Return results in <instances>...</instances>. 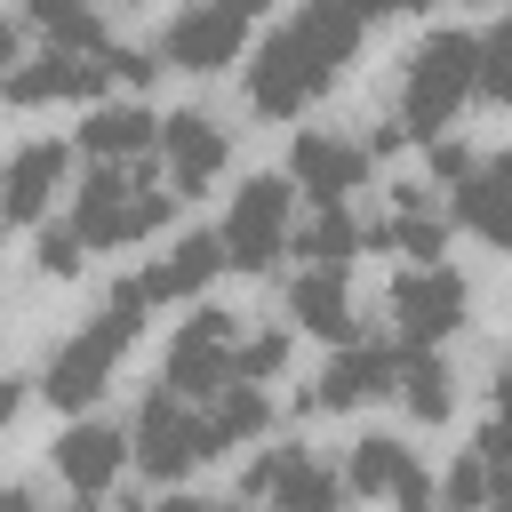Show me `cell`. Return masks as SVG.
Here are the masks:
<instances>
[{
  "mask_svg": "<svg viewBox=\"0 0 512 512\" xmlns=\"http://www.w3.org/2000/svg\"><path fill=\"white\" fill-rule=\"evenodd\" d=\"M176 184L136 168V160H96L72 192V224L88 232V248H128V240H152L168 216H176Z\"/></svg>",
  "mask_w": 512,
  "mask_h": 512,
  "instance_id": "1",
  "label": "cell"
},
{
  "mask_svg": "<svg viewBox=\"0 0 512 512\" xmlns=\"http://www.w3.org/2000/svg\"><path fill=\"white\" fill-rule=\"evenodd\" d=\"M480 96V32H432L416 40L408 72H400V128L416 144L448 136V120Z\"/></svg>",
  "mask_w": 512,
  "mask_h": 512,
  "instance_id": "2",
  "label": "cell"
},
{
  "mask_svg": "<svg viewBox=\"0 0 512 512\" xmlns=\"http://www.w3.org/2000/svg\"><path fill=\"white\" fill-rule=\"evenodd\" d=\"M136 312H96L80 336H64L56 352H48V368H40V392L56 400V408H88V400H104L112 392V368H120V352L136 344Z\"/></svg>",
  "mask_w": 512,
  "mask_h": 512,
  "instance_id": "3",
  "label": "cell"
},
{
  "mask_svg": "<svg viewBox=\"0 0 512 512\" xmlns=\"http://www.w3.org/2000/svg\"><path fill=\"white\" fill-rule=\"evenodd\" d=\"M296 240V184L288 176H248L232 192V216H224V264L232 272H272Z\"/></svg>",
  "mask_w": 512,
  "mask_h": 512,
  "instance_id": "4",
  "label": "cell"
},
{
  "mask_svg": "<svg viewBox=\"0 0 512 512\" xmlns=\"http://www.w3.org/2000/svg\"><path fill=\"white\" fill-rule=\"evenodd\" d=\"M128 456H136V472H152V480H184V472L208 456V424H200V408H192L184 392L152 384V392L136 400V424H128Z\"/></svg>",
  "mask_w": 512,
  "mask_h": 512,
  "instance_id": "5",
  "label": "cell"
},
{
  "mask_svg": "<svg viewBox=\"0 0 512 512\" xmlns=\"http://www.w3.org/2000/svg\"><path fill=\"white\" fill-rule=\"evenodd\" d=\"M240 312H224V304H200L184 328H176V344H168V368H160V384L168 392H184V400H216L224 384H232V360H240Z\"/></svg>",
  "mask_w": 512,
  "mask_h": 512,
  "instance_id": "6",
  "label": "cell"
},
{
  "mask_svg": "<svg viewBox=\"0 0 512 512\" xmlns=\"http://www.w3.org/2000/svg\"><path fill=\"white\" fill-rule=\"evenodd\" d=\"M384 312H392V336H400V344H448V336L464 328V312H472V288H464V272H448V264H408V272L384 288Z\"/></svg>",
  "mask_w": 512,
  "mask_h": 512,
  "instance_id": "7",
  "label": "cell"
},
{
  "mask_svg": "<svg viewBox=\"0 0 512 512\" xmlns=\"http://www.w3.org/2000/svg\"><path fill=\"white\" fill-rule=\"evenodd\" d=\"M104 88H112V40H96V48L48 40L40 56H24V64L0 80L8 104H64V96H104Z\"/></svg>",
  "mask_w": 512,
  "mask_h": 512,
  "instance_id": "8",
  "label": "cell"
},
{
  "mask_svg": "<svg viewBox=\"0 0 512 512\" xmlns=\"http://www.w3.org/2000/svg\"><path fill=\"white\" fill-rule=\"evenodd\" d=\"M336 72L296 40V24L288 32H272L264 48H256V64H248V112H264V120H296L320 88H328Z\"/></svg>",
  "mask_w": 512,
  "mask_h": 512,
  "instance_id": "9",
  "label": "cell"
},
{
  "mask_svg": "<svg viewBox=\"0 0 512 512\" xmlns=\"http://www.w3.org/2000/svg\"><path fill=\"white\" fill-rule=\"evenodd\" d=\"M400 384V344H376V336H352L336 344V360L296 392V408H368Z\"/></svg>",
  "mask_w": 512,
  "mask_h": 512,
  "instance_id": "10",
  "label": "cell"
},
{
  "mask_svg": "<svg viewBox=\"0 0 512 512\" xmlns=\"http://www.w3.org/2000/svg\"><path fill=\"white\" fill-rule=\"evenodd\" d=\"M248 56V16L232 8V0H192L176 24H168V40H160V64H176V72H224V64H240Z\"/></svg>",
  "mask_w": 512,
  "mask_h": 512,
  "instance_id": "11",
  "label": "cell"
},
{
  "mask_svg": "<svg viewBox=\"0 0 512 512\" xmlns=\"http://www.w3.org/2000/svg\"><path fill=\"white\" fill-rule=\"evenodd\" d=\"M48 456H56L64 496H80V504H104L112 480L136 464V456H128V432H120V424H96V416H88V424H64V440H56Z\"/></svg>",
  "mask_w": 512,
  "mask_h": 512,
  "instance_id": "12",
  "label": "cell"
},
{
  "mask_svg": "<svg viewBox=\"0 0 512 512\" xmlns=\"http://www.w3.org/2000/svg\"><path fill=\"white\" fill-rule=\"evenodd\" d=\"M224 160H232V136H224V120L216 112H168L160 120V176L176 184V192H208L216 176H224Z\"/></svg>",
  "mask_w": 512,
  "mask_h": 512,
  "instance_id": "13",
  "label": "cell"
},
{
  "mask_svg": "<svg viewBox=\"0 0 512 512\" xmlns=\"http://www.w3.org/2000/svg\"><path fill=\"white\" fill-rule=\"evenodd\" d=\"M368 144H352V136H336V128H304L296 136V152H288V184L320 208V200H352L360 184H368Z\"/></svg>",
  "mask_w": 512,
  "mask_h": 512,
  "instance_id": "14",
  "label": "cell"
},
{
  "mask_svg": "<svg viewBox=\"0 0 512 512\" xmlns=\"http://www.w3.org/2000/svg\"><path fill=\"white\" fill-rule=\"evenodd\" d=\"M344 480H352V496H368V504L432 496V480H424L416 448H408V440H392V432H360V440H352V456H344Z\"/></svg>",
  "mask_w": 512,
  "mask_h": 512,
  "instance_id": "15",
  "label": "cell"
},
{
  "mask_svg": "<svg viewBox=\"0 0 512 512\" xmlns=\"http://www.w3.org/2000/svg\"><path fill=\"white\" fill-rule=\"evenodd\" d=\"M368 248H384V256H416V264H440V248H448V208L432 200V184H400L392 208L368 224Z\"/></svg>",
  "mask_w": 512,
  "mask_h": 512,
  "instance_id": "16",
  "label": "cell"
},
{
  "mask_svg": "<svg viewBox=\"0 0 512 512\" xmlns=\"http://www.w3.org/2000/svg\"><path fill=\"white\" fill-rule=\"evenodd\" d=\"M64 176H72V152H64L56 136L24 144V152L0 168V216H8V224H48V208H56Z\"/></svg>",
  "mask_w": 512,
  "mask_h": 512,
  "instance_id": "17",
  "label": "cell"
},
{
  "mask_svg": "<svg viewBox=\"0 0 512 512\" xmlns=\"http://www.w3.org/2000/svg\"><path fill=\"white\" fill-rule=\"evenodd\" d=\"M288 320L304 336H328V344H352L360 336V304H352V280L344 264H304L288 280Z\"/></svg>",
  "mask_w": 512,
  "mask_h": 512,
  "instance_id": "18",
  "label": "cell"
},
{
  "mask_svg": "<svg viewBox=\"0 0 512 512\" xmlns=\"http://www.w3.org/2000/svg\"><path fill=\"white\" fill-rule=\"evenodd\" d=\"M456 224L488 248H512V152H488L464 184H456Z\"/></svg>",
  "mask_w": 512,
  "mask_h": 512,
  "instance_id": "19",
  "label": "cell"
},
{
  "mask_svg": "<svg viewBox=\"0 0 512 512\" xmlns=\"http://www.w3.org/2000/svg\"><path fill=\"white\" fill-rule=\"evenodd\" d=\"M344 496H352V480H344L336 464H320L304 440H288V464H280L264 512H344Z\"/></svg>",
  "mask_w": 512,
  "mask_h": 512,
  "instance_id": "20",
  "label": "cell"
},
{
  "mask_svg": "<svg viewBox=\"0 0 512 512\" xmlns=\"http://www.w3.org/2000/svg\"><path fill=\"white\" fill-rule=\"evenodd\" d=\"M216 272H224V232H176V240H168V256H160L144 280H152V296H160V304H184V296H200Z\"/></svg>",
  "mask_w": 512,
  "mask_h": 512,
  "instance_id": "21",
  "label": "cell"
},
{
  "mask_svg": "<svg viewBox=\"0 0 512 512\" xmlns=\"http://www.w3.org/2000/svg\"><path fill=\"white\" fill-rule=\"evenodd\" d=\"M296 40H304L328 72H344V64L360 56V40H368V8H360V0H304V8H296Z\"/></svg>",
  "mask_w": 512,
  "mask_h": 512,
  "instance_id": "22",
  "label": "cell"
},
{
  "mask_svg": "<svg viewBox=\"0 0 512 512\" xmlns=\"http://www.w3.org/2000/svg\"><path fill=\"white\" fill-rule=\"evenodd\" d=\"M152 144H160V112H144V104H96L80 120V152L88 160H144Z\"/></svg>",
  "mask_w": 512,
  "mask_h": 512,
  "instance_id": "23",
  "label": "cell"
},
{
  "mask_svg": "<svg viewBox=\"0 0 512 512\" xmlns=\"http://www.w3.org/2000/svg\"><path fill=\"white\" fill-rule=\"evenodd\" d=\"M400 408L416 416V424H448V408H456V376H448V360L432 352V344H400Z\"/></svg>",
  "mask_w": 512,
  "mask_h": 512,
  "instance_id": "24",
  "label": "cell"
},
{
  "mask_svg": "<svg viewBox=\"0 0 512 512\" xmlns=\"http://www.w3.org/2000/svg\"><path fill=\"white\" fill-rule=\"evenodd\" d=\"M200 424H208V456H224V448H248L272 432V400H264V384H224L200 408Z\"/></svg>",
  "mask_w": 512,
  "mask_h": 512,
  "instance_id": "25",
  "label": "cell"
},
{
  "mask_svg": "<svg viewBox=\"0 0 512 512\" xmlns=\"http://www.w3.org/2000/svg\"><path fill=\"white\" fill-rule=\"evenodd\" d=\"M368 248V224L344 208V200H320L304 224H296V240H288V256H304V264H352Z\"/></svg>",
  "mask_w": 512,
  "mask_h": 512,
  "instance_id": "26",
  "label": "cell"
},
{
  "mask_svg": "<svg viewBox=\"0 0 512 512\" xmlns=\"http://www.w3.org/2000/svg\"><path fill=\"white\" fill-rule=\"evenodd\" d=\"M488 496H496V464H488L480 448H456V464L440 472V504H448V512H480Z\"/></svg>",
  "mask_w": 512,
  "mask_h": 512,
  "instance_id": "27",
  "label": "cell"
},
{
  "mask_svg": "<svg viewBox=\"0 0 512 512\" xmlns=\"http://www.w3.org/2000/svg\"><path fill=\"white\" fill-rule=\"evenodd\" d=\"M24 24H40L48 40H80V48H96V40H104V24H96V8H88V0H24Z\"/></svg>",
  "mask_w": 512,
  "mask_h": 512,
  "instance_id": "28",
  "label": "cell"
},
{
  "mask_svg": "<svg viewBox=\"0 0 512 512\" xmlns=\"http://www.w3.org/2000/svg\"><path fill=\"white\" fill-rule=\"evenodd\" d=\"M32 264L48 272V280H72L80 264H88V232L64 216V224H40V240H32Z\"/></svg>",
  "mask_w": 512,
  "mask_h": 512,
  "instance_id": "29",
  "label": "cell"
},
{
  "mask_svg": "<svg viewBox=\"0 0 512 512\" xmlns=\"http://www.w3.org/2000/svg\"><path fill=\"white\" fill-rule=\"evenodd\" d=\"M280 368H288V328H248L240 360H232V384H272Z\"/></svg>",
  "mask_w": 512,
  "mask_h": 512,
  "instance_id": "30",
  "label": "cell"
},
{
  "mask_svg": "<svg viewBox=\"0 0 512 512\" xmlns=\"http://www.w3.org/2000/svg\"><path fill=\"white\" fill-rule=\"evenodd\" d=\"M480 96L488 104H512V16H496L480 32Z\"/></svg>",
  "mask_w": 512,
  "mask_h": 512,
  "instance_id": "31",
  "label": "cell"
},
{
  "mask_svg": "<svg viewBox=\"0 0 512 512\" xmlns=\"http://www.w3.org/2000/svg\"><path fill=\"white\" fill-rule=\"evenodd\" d=\"M472 168H480V152H472V144H456V136H432V184H448V192H456Z\"/></svg>",
  "mask_w": 512,
  "mask_h": 512,
  "instance_id": "32",
  "label": "cell"
},
{
  "mask_svg": "<svg viewBox=\"0 0 512 512\" xmlns=\"http://www.w3.org/2000/svg\"><path fill=\"white\" fill-rule=\"evenodd\" d=\"M152 72H160V56H144V48H120V40H112V88H144Z\"/></svg>",
  "mask_w": 512,
  "mask_h": 512,
  "instance_id": "33",
  "label": "cell"
},
{
  "mask_svg": "<svg viewBox=\"0 0 512 512\" xmlns=\"http://www.w3.org/2000/svg\"><path fill=\"white\" fill-rule=\"evenodd\" d=\"M0 512H56V504H48L40 488H24V480H8V488H0Z\"/></svg>",
  "mask_w": 512,
  "mask_h": 512,
  "instance_id": "34",
  "label": "cell"
},
{
  "mask_svg": "<svg viewBox=\"0 0 512 512\" xmlns=\"http://www.w3.org/2000/svg\"><path fill=\"white\" fill-rule=\"evenodd\" d=\"M16 408H24V376L0 368V424H16Z\"/></svg>",
  "mask_w": 512,
  "mask_h": 512,
  "instance_id": "35",
  "label": "cell"
},
{
  "mask_svg": "<svg viewBox=\"0 0 512 512\" xmlns=\"http://www.w3.org/2000/svg\"><path fill=\"white\" fill-rule=\"evenodd\" d=\"M16 48H24V24H16V16H0V64H24Z\"/></svg>",
  "mask_w": 512,
  "mask_h": 512,
  "instance_id": "36",
  "label": "cell"
},
{
  "mask_svg": "<svg viewBox=\"0 0 512 512\" xmlns=\"http://www.w3.org/2000/svg\"><path fill=\"white\" fill-rule=\"evenodd\" d=\"M496 416H512V360L496 368Z\"/></svg>",
  "mask_w": 512,
  "mask_h": 512,
  "instance_id": "37",
  "label": "cell"
},
{
  "mask_svg": "<svg viewBox=\"0 0 512 512\" xmlns=\"http://www.w3.org/2000/svg\"><path fill=\"white\" fill-rule=\"evenodd\" d=\"M480 512H512V480H496V496H488Z\"/></svg>",
  "mask_w": 512,
  "mask_h": 512,
  "instance_id": "38",
  "label": "cell"
},
{
  "mask_svg": "<svg viewBox=\"0 0 512 512\" xmlns=\"http://www.w3.org/2000/svg\"><path fill=\"white\" fill-rule=\"evenodd\" d=\"M208 512H248V496H208Z\"/></svg>",
  "mask_w": 512,
  "mask_h": 512,
  "instance_id": "39",
  "label": "cell"
},
{
  "mask_svg": "<svg viewBox=\"0 0 512 512\" xmlns=\"http://www.w3.org/2000/svg\"><path fill=\"white\" fill-rule=\"evenodd\" d=\"M232 8H240V16H256V8H272V0H232Z\"/></svg>",
  "mask_w": 512,
  "mask_h": 512,
  "instance_id": "40",
  "label": "cell"
},
{
  "mask_svg": "<svg viewBox=\"0 0 512 512\" xmlns=\"http://www.w3.org/2000/svg\"><path fill=\"white\" fill-rule=\"evenodd\" d=\"M400 512H432V504H424V496H408V504H400Z\"/></svg>",
  "mask_w": 512,
  "mask_h": 512,
  "instance_id": "41",
  "label": "cell"
},
{
  "mask_svg": "<svg viewBox=\"0 0 512 512\" xmlns=\"http://www.w3.org/2000/svg\"><path fill=\"white\" fill-rule=\"evenodd\" d=\"M408 8H440V0H408Z\"/></svg>",
  "mask_w": 512,
  "mask_h": 512,
  "instance_id": "42",
  "label": "cell"
},
{
  "mask_svg": "<svg viewBox=\"0 0 512 512\" xmlns=\"http://www.w3.org/2000/svg\"><path fill=\"white\" fill-rule=\"evenodd\" d=\"M0 232H8V216H0Z\"/></svg>",
  "mask_w": 512,
  "mask_h": 512,
  "instance_id": "43",
  "label": "cell"
},
{
  "mask_svg": "<svg viewBox=\"0 0 512 512\" xmlns=\"http://www.w3.org/2000/svg\"><path fill=\"white\" fill-rule=\"evenodd\" d=\"M128 8H144V0H128Z\"/></svg>",
  "mask_w": 512,
  "mask_h": 512,
  "instance_id": "44",
  "label": "cell"
}]
</instances>
